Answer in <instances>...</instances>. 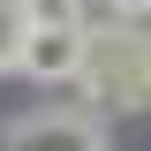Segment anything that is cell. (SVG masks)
Here are the masks:
<instances>
[{"instance_id": "8992f818", "label": "cell", "mask_w": 151, "mask_h": 151, "mask_svg": "<svg viewBox=\"0 0 151 151\" xmlns=\"http://www.w3.org/2000/svg\"><path fill=\"white\" fill-rule=\"evenodd\" d=\"M113 8H121V15H129V23H136V15H144V8H151V0H113Z\"/></svg>"}, {"instance_id": "7a4b0ae2", "label": "cell", "mask_w": 151, "mask_h": 151, "mask_svg": "<svg viewBox=\"0 0 151 151\" xmlns=\"http://www.w3.org/2000/svg\"><path fill=\"white\" fill-rule=\"evenodd\" d=\"M8 151H106V129H98L91 113H30L8 129Z\"/></svg>"}, {"instance_id": "5b68a950", "label": "cell", "mask_w": 151, "mask_h": 151, "mask_svg": "<svg viewBox=\"0 0 151 151\" xmlns=\"http://www.w3.org/2000/svg\"><path fill=\"white\" fill-rule=\"evenodd\" d=\"M15 38H23V15H15V0H0V76L15 68Z\"/></svg>"}, {"instance_id": "277c9868", "label": "cell", "mask_w": 151, "mask_h": 151, "mask_svg": "<svg viewBox=\"0 0 151 151\" xmlns=\"http://www.w3.org/2000/svg\"><path fill=\"white\" fill-rule=\"evenodd\" d=\"M23 30H76L83 23V0H15Z\"/></svg>"}, {"instance_id": "3957f363", "label": "cell", "mask_w": 151, "mask_h": 151, "mask_svg": "<svg viewBox=\"0 0 151 151\" xmlns=\"http://www.w3.org/2000/svg\"><path fill=\"white\" fill-rule=\"evenodd\" d=\"M76 53H83V23H76V30H23L15 38V68L38 76V83H68Z\"/></svg>"}, {"instance_id": "6da1fadb", "label": "cell", "mask_w": 151, "mask_h": 151, "mask_svg": "<svg viewBox=\"0 0 151 151\" xmlns=\"http://www.w3.org/2000/svg\"><path fill=\"white\" fill-rule=\"evenodd\" d=\"M76 98L83 106H121L136 113L151 98V53H144V30H121V23H83V53H76Z\"/></svg>"}]
</instances>
